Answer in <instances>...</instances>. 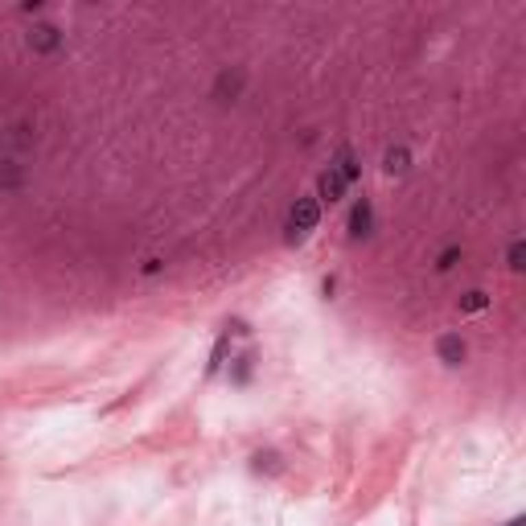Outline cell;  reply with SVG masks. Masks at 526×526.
Returning <instances> with one entry per match:
<instances>
[{"label":"cell","mask_w":526,"mask_h":526,"mask_svg":"<svg viewBox=\"0 0 526 526\" xmlns=\"http://www.w3.org/2000/svg\"><path fill=\"white\" fill-rule=\"evenodd\" d=\"M21 185H25V165L12 160V156H4L0 160V193H16Z\"/></svg>","instance_id":"cell-8"},{"label":"cell","mask_w":526,"mask_h":526,"mask_svg":"<svg viewBox=\"0 0 526 526\" xmlns=\"http://www.w3.org/2000/svg\"><path fill=\"white\" fill-rule=\"evenodd\" d=\"M457 259H461V247L453 243V247H444V251H440V259H436V272H449V267H457Z\"/></svg>","instance_id":"cell-16"},{"label":"cell","mask_w":526,"mask_h":526,"mask_svg":"<svg viewBox=\"0 0 526 526\" xmlns=\"http://www.w3.org/2000/svg\"><path fill=\"white\" fill-rule=\"evenodd\" d=\"M383 173H387V177H403V173H411V152H407L403 144H391V148L383 152Z\"/></svg>","instance_id":"cell-6"},{"label":"cell","mask_w":526,"mask_h":526,"mask_svg":"<svg viewBox=\"0 0 526 526\" xmlns=\"http://www.w3.org/2000/svg\"><path fill=\"white\" fill-rule=\"evenodd\" d=\"M374 235V206H370V198H358L354 202V210H350V239H370Z\"/></svg>","instance_id":"cell-3"},{"label":"cell","mask_w":526,"mask_h":526,"mask_svg":"<svg viewBox=\"0 0 526 526\" xmlns=\"http://www.w3.org/2000/svg\"><path fill=\"white\" fill-rule=\"evenodd\" d=\"M251 366H255V358H251V354H243V358H235V370H230V383H235V387H243V383L251 379Z\"/></svg>","instance_id":"cell-13"},{"label":"cell","mask_w":526,"mask_h":526,"mask_svg":"<svg viewBox=\"0 0 526 526\" xmlns=\"http://www.w3.org/2000/svg\"><path fill=\"white\" fill-rule=\"evenodd\" d=\"M0 152H4V136H0ZM0 160H4V156H0Z\"/></svg>","instance_id":"cell-20"},{"label":"cell","mask_w":526,"mask_h":526,"mask_svg":"<svg viewBox=\"0 0 526 526\" xmlns=\"http://www.w3.org/2000/svg\"><path fill=\"white\" fill-rule=\"evenodd\" d=\"M329 169H333V173H342V181H346V185H354V181L362 177V165H358V156H354L350 148H342V152H337V160H333Z\"/></svg>","instance_id":"cell-9"},{"label":"cell","mask_w":526,"mask_h":526,"mask_svg":"<svg viewBox=\"0 0 526 526\" xmlns=\"http://www.w3.org/2000/svg\"><path fill=\"white\" fill-rule=\"evenodd\" d=\"M321 226V202L317 198H296L288 210V243H304Z\"/></svg>","instance_id":"cell-1"},{"label":"cell","mask_w":526,"mask_h":526,"mask_svg":"<svg viewBox=\"0 0 526 526\" xmlns=\"http://www.w3.org/2000/svg\"><path fill=\"white\" fill-rule=\"evenodd\" d=\"M214 103H222V107H230V103H239V95H243V74L239 70H222L218 78H214Z\"/></svg>","instance_id":"cell-4"},{"label":"cell","mask_w":526,"mask_h":526,"mask_svg":"<svg viewBox=\"0 0 526 526\" xmlns=\"http://www.w3.org/2000/svg\"><path fill=\"white\" fill-rule=\"evenodd\" d=\"M465 342H461V333H444V337H436V358L444 362V366H461L465 362Z\"/></svg>","instance_id":"cell-5"},{"label":"cell","mask_w":526,"mask_h":526,"mask_svg":"<svg viewBox=\"0 0 526 526\" xmlns=\"http://www.w3.org/2000/svg\"><path fill=\"white\" fill-rule=\"evenodd\" d=\"M25 41H29V49H33V53L49 58V53H58V49H62L66 33H62L58 25H49V21H37V25H33V29L25 33Z\"/></svg>","instance_id":"cell-2"},{"label":"cell","mask_w":526,"mask_h":526,"mask_svg":"<svg viewBox=\"0 0 526 526\" xmlns=\"http://www.w3.org/2000/svg\"><path fill=\"white\" fill-rule=\"evenodd\" d=\"M506 263H510V272H523V267H526V243H523V239H514V243H510Z\"/></svg>","instance_id":"cell-14"},{"label":"cell","mask_w":526,"mask_h":526,"mask_svg":"<svg viewBox=\"0 0 526 526\" xmlns=\"http://www.w3.org/2000/svg\"><path fill=\"white\" fill-rule=\"evenodd\" d=\"M255 473H280V457L276 453H255Z\"/></svg>","instance_id":"cell-15"},{"label":"cell","mask_w":526,"mask_h":526,"mask_svg":"<svg viewBox=\"0 0 526 526\" xmlns=\"http://www.w3.org/2000/svg\"><path fill=\"white\" fill-rule=\"evenodd\" d=\"M160 267H165V263H160V259H144V263H140V276H156V272H160Z\"/></svg>","instance_id":"cell-17"},{"label":"cell","mask_w":526,"mask_h":526,"mask_svg":"<svg viewBox=\"0 0 526 526\" xmlns=\"http://www.w3.org/2000/svg\"><path fill=\"white\" fill-rule=\"evenodd\" d=\"M490 309V296L486 292H465L461 296V313H486Z\"/></svg>","instance_id":"cell-12"},{"label":"cell","mask_w":526,"mask_h":526,"mask_svg":"<svg viewBox=\"0 0 526 526\" xmlns=\"http://www.w3.org/2000/svg\"><path fill=\"white\" fill-rule=\"evenodd\" d=\"M21 12H25V16H37V12H41V0H33V4H21Z\"/></svg>","instance_id":"cell-18"},{"label":"cell","mask_w":526,"mask_h":526,"mask_svg":"<svg viewBox=\"0 0 526 526\" xmlns=\"http://www.w3.org/2000/svg\"><path fill=\"white\" fill-rule=\"evenodd\" d=\"M506 526H523V518H510V523H506Z\"/></svg>","instance_id":"cell-19"},{"label":"cell","mask_w":526,"mask_h":526,"mask_svg":"<svg viewBox=\"0 0 526 526\" xmlns=\"http://www.w3.org/2000/svg\"><path fill=\"white\" fill-rule=\"evenodd\" d=\"M4 144H12L16 152H25V148H33V144H37V132H33L29 123H16V128L4 136Z\"/></svg>","instance_id":"cell-10"},{"label":"cell","mask_w":526,"mask_h":526,"mask_svg":"<svg viewBox=\"0 0 526 526\" xmlns=\"http://www.w3.org/2000/svg\"><path fill=\"white\" fill-rule=\"evenodd\" d=\"M346 181H342V173H333V169H325L321 177H317V202H337V198H346Z\"/></svg>","instance_id":"cell-7"},{"label":"cell","mask_w":526,"mask_h":526,"mask_svg":"<svg viewBox=\"0 0 526 526\" xmlns=\"http://www.w3.org/2000/svg\"><path fill=\"white\" fill-rule=\"evenodd\" d=\"M226 350H230V333H222V337H218V346H214V354H210V366H206V374H218V370H222V362H226Z\"/></svg>","instance_id":"cell-11"}]
</instances>
